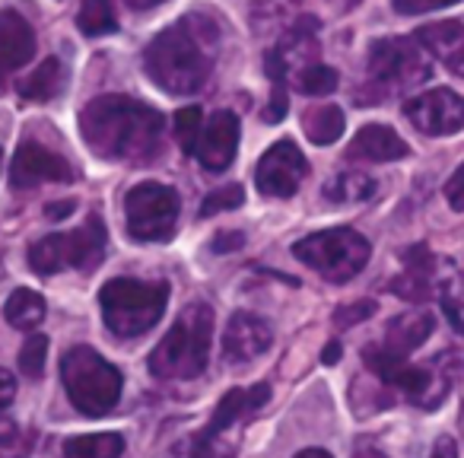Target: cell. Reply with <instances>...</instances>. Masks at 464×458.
Returning <instances> with one entry per match:
<instances>
[{"label": "cell", "instance_id": "cell-1", "mask_svg": "<svg viewBox=\"0 0 464 458\" xmlns=\"http://www.w3.org/2000/svg\"><path fill=\"white\" fill-rule=\"evenodd\" d=\"M219 52V26L210 14H185L143 52V71L172 96H191L210 80Z\"/></svg>", "mask_w": 464, "mask_h": 458}, {"label": "cell", "instance_id": "cell-2", "mask_svg": "<svg viewBox=\"0 0 464 458\" xmlns=\"http://www.w3.org/2000/svg\"><path fill=\"white\" fill-rule=\"evenodd\" d=\"M166 118L130 96H99L80 112V134L102 160L147 162L160 153Z\"/></svg>", "mask_w": 464, "mask_h": 458}, {"label": "cell", "instance_id": "cell-3", "mask_svg": "<svg viewBox=\"0 0 464 458\" xmlns=\"http://www.w3.org/2000/svg\"><path fill=\"white\" fill-rule=\"evenodd\" d=\"M213 309L207 303H191L181 309L169 335L150 354V373L160 379H198L210 360Z\"/></svg>", "mask_w": 464, "mask_h": 458}, {"label": "cell", "instance_id": "cell-4", "mask_svg": "<svg viewBox=\"0 0 464 458\" xmlns=\"http://www.w3.org/2000/svg\"><path fill=\"white\" fill-rule=\"evenodd\" d=\"M169 303V284L166 280H134V278H115L99 290V306L102 318L111 335L118 337H137L147 335L162 318Z\"/></svg>", "mask_w": 464, "mask_h": 458}, {"label": "cell", "instance_id": "cell-5", "mask_svg": "<svg viewBox=\"0 0 464 458\" xmlns=\"http://www.w3.org/2000/svg\"><path fill=\"white\" fill-rule=\"evenodd\" d=\"M67 398L86 417H105L121 398V373L92 347H71L61 360Z\"/></svg>", "mask_w": 464, "mask_h": 458}, {"label": "cell", "instance_id": "cell-6", "mask_svg": "<svg viewBox=\"0 0 464 458\" xmlns=\"http://www.w3.org/2000/svg\"><path fill=\"white\" fill-rule=\"evenodd\" d=\"M293 255L331 284H347L366 268L372 248H369L366 236L347 229V226H337V229H324V233L299 239L293 246Z\"/></svg>", "mask_w": 464, "mask_h": 458}, {"label": "cell", "instance_id": "cell-7", "mask_svg": "<svg viewBox=\"0 0 464 458\" xmlns=\"http://www.w3.org/2000/svg\"><path fill=\"white\" fill-rule=\"evenodd\" d=\"M105 258V223L99 213H90L86 223L73 233H54L39 239L29 248V265L35 274L48 278L64 268H77V271H92Z\"/></svg>", "mask_w": 464, "mask_h": 458}, {"label": "cell", "instance_id": "cell-8", "mask_svg": "<svg viewBox=\"0 0 464 458\" xmlns=\"http://www.w3.org/2000/svg\"><path fill=\"white\" fill-rule=\"evenodd\" d=\"M430 64L420 54V45L411 39H382L369 48V83L362 93H372L366 102H379L401 90L423 83Z\"/></svg>", "mask_w": 464, "mask_h": 458}, {"label": "cell", "instance_id": "cell-9", "mask_svg": "<svg viewBox=\"0 0 464 458\" xmlns=\"http://www.w3.org/2000/svg\"><path fill=\"white\" fill-rule=\"evenodd\" d=\"M179 207L181 204L175 188L160 185V181L134 185L124 198L128 233L137 242H169L175 236V223H179Z\"/></svg>", "mask_w": 464, "mask_h": 458}, {"label": "cell", "instance_id": "cell-10", "mask_svg": "<svg viewBox=\"0 0 464 458\" xmlns=\"http://www.w3.org/2000/svg\"><path fill=\"white\" fill-rule=\"evenodd\" d=\"M362 360L385 385L401 388L420 407H436L445 398V392H449V379L436 366H411L407 356L392 354L385 344L382 347H375V344L366 347L362 350Z\"/></svg>", "mask_w": 464, "mask_h": 458}, {"label": "cell", "instance_id": "cell-11", "mask_svg": "<svg viewBox=\"0 0 464 458\" xmlns=\"http://www.w3.org/2000/svg\"><path fill=\"white\" fill-rule=\"evenodd\" d=\"M305 172H309V162H305L303 150L293 141H277L258 160L255 185L267 198H293L303 185Z\"/></svg>", "mask_w": 464, "mask_h": 458}, {"label": "cell", "instance_id": "cell-12", "mask_svg": "<svg viewBox=\"0 0 464 458\" xmlns=\"http://www.w3.org/2000/svg\"><path fill=\"white\" fill-rule=\"evenodd\" d=\"M404 115L420 134L445 137L464 128V99L451 90H430L407 99Z\"/></svg>", "mask_w": 464, "mask_h": 458}, {"label": "cell", "instance_id": "cell-13", "mask_svg": "<svg viewBox=\"0 0 464 458\" xmlns=\"http://www.w3.org/2000/svg\"><path fill=\"white\" fill-rule=\"evenodd\" d=\"M42 181H73V166L54 150L42 147L35 141H26L14 156L10 166V185L16 191H29V188L42 185Z\"/></svg>", "mask_w": 464, "mask_h": 458}, {"label": "cell", "instance_id": "cell-14", "mask_svg": "<svg viewBox=\"0 0 464 458\" xmlns=\"http://www.w3.org/2000/svg\"><path fill=\"white\" fill-rule=\"evenodd\" d=\"M236 150H239V118L232 112H213L204 122L198 150H194L198 162L210 172H223L236 160Z\"/></svg>", "mask_w": 464, "mask_h": 458}, {"label": "cell", "instance_id": "cell-15", "mask_svg": "<svg viewBox=\"0 0 464 458\" xmlns=\"http://www.w3.org/2000/svg\"><path fill=\"white\" fill-rule=\"evenodd\" d=\"M35 54V33L26 23V16L16 10H4L0 14V90L7 86V80L16 71L33 61Z\"/></svg>", "mask_w": 464, "mask_h": 458}, {"label": "cell", "instance_id": "cell-16", "mask_svg": "<svg viewBox=\"0 0 464 458\" xmlns=\"http://www.w3.org/2000/svg\"><path fill=\"white\" fill-rule=\"evenodd\" d=\"M274 341V331L265 318L252 316V312H236L226 325L223 335V360L229 363H246L261 356Z\"/></svg>", "mask_w": 464, "mask_h": 458}, {"label": "cell", "instance_id": "cell-17", "mask_svg": "<svg viewBox=\"0 0 464 458\" xmlns=\"http://www.w3.org/2000/svg\"><path fill=\"white\" fill-rule=\"evenodd\" d=\"M413 39L436 61H442L455 77H464V26L461 23H432L417 29Z\"/></svg>", "mask_w": 464, "mask_h": 458}, {"label": "cell", "instance_id": "cell-18", "mask_svg": "<svg viewBox=\"0 0 464 458\" xmlns=\"http://www.w3.org/2000/svg\"><path fill=\"white\" fill-rule=\"evenodd\" d=\"M404 156H407V143L392 128H385V124H366L347 147V160H362V162H392V160H404Z\"/></svg>", "mask_w": 464, "mask_h": 458}, {"label": "cell", "instance_id": "cell-19", "mask_svg": "<svg viewBox=\"0 0 464 458\" xmlns=\"http://www.w3.org/2000/svg\"><path fill=\"white\" fill-rule=\"evenodd\" d=\"M267 398H271V388H267L265 382H258V385H252V388H232V392H226V398L217 404V411H213L207 430L226 433L239 417L255 414L261 404H267Z\"/></svg>", "mask_w": 464, "mask_h": 458}, {"label": "cell", "instance_id": "cell-20", "mask_svg": "<svg viewBox=\"0 0 464 458\" xmlns=\"http://www.w3.org/2000/svg\"><path fill=\"white\" fill-rule=\"evenodd\" d=\"M404 261H407V271L392 280V290L398 293L401 299H407V303H423V299H430V293H432V287H430L432 255H430V248L426 246L407 248Z\"/></svg>", "mask_w": 464, "mask_h": 458}, {"label": "cell", "instance_id": "cell-21", "mask_svg": "<svg viewBox=\"0 0 464 458\" xmlns=\"http://www.w3.org/2000/svg\"><path fill=\"white\" fill-rule=\"evenodd\" d=\"M436 328V318L430 312H407V316H398L385 331V347L398 356H411L426 337Z\"/></svg>", "mask_w": 464, "mask_h": 458}, {"label": "cell", "instance_id": "cell-22", "mask_svg": "<svg viewBox=\"0 0 464 458\" xmlns=\"http://www.w3.org/2000/svg\"><path fill=\"white\" fill-rule=\"evenodd\" d=\"M64 83H67L64 61L48 58V61H42L33 73H26V77L20 80L16 93H20V99H26V102H48V99H54L64 90Z\"/></svg>", "mask_w": 464, "mask_h": 458}, {"label": "cell", "instance_id": "cell-23", "mask_svg": "<svg viewBox=\"0 0 464 458\" xmlns=\"http://www.w3.org/2000/svg\"><path fill=\"white\" fill-rule=\"evenodd\" d=\"M343 128H347V122H343V112L337 105H318V109H309L303 115L305 137L312 143H318V147H328V143L341 141Z\"/></svg>", "mask_w": 464, "mask_h": 458}, {"label": "cell", "instance_id": "cell-24", "mask_svg": "<svg viewBox=\"0 0 464 458\" xmlns=\"http://www.w3.org/2000/svg\"><path fill=\"white\" fill-rule=\"evenodd\" d=\"M124 452V439L118 433H86L64 443V458H118Z\"/></svg>", "mask_w": 464, "mask_h": 458}, {"label": "cell", "instance_id": "cell-25", "mask_svg": "<svg viewBox=\"0 0 464 458\" xmlns=\"http://www.w3.org/2000/svg\"><path fill=\"white\" fill-rule=\"evenodd\" d=\"M375 194V181L366 172H341L324 185V198L334 204H360Z\"/></svg>", "mask_w": 464, "mask_h": 458}, {"label": "cell", "instance_id": "cell-26", "mask_svg": "<svg viewBox=\"0 0 464 458\" xmlns=\"http://www.w3.org/2000/svg\"><path fill=\"white\" fill-rule=\"evenodd\" d=\"M4 316H7V322L14 328L29 331L35 325H42V318H45V299L35 290H16L7 299V306H4Z\"/></svg>", "mask_w": 464, "mask_h": 458}, {"label": "cell", "instance_id": "cell-27", "mask_svg": "<svg viewBox=\"0 0 464 458\" xmlns=\"http://www.w3.org/2000/svg\"><path fill=\"white\" fill-rule=\"evenodd\" d=\"M77 26L83 35H109L118 29V16L111 0H83L77 14Z\"/></svg>", "mask_w": 464, "mask_h": 458}, {"label": "cell", "instance_id": "cell-28", "mask_svg": "<svg viewBox=\"0 0 464 458\" xmlns=\"http://www.w3.org/2000/svg\"><path fill=\"white\" fill-rule=\"evenodd\" d=\"M296 86L305 96H328V93L337 90V71L328 64H315V61H312L309 67H303V71L296 73Z\"/></svg>", "mask_w": 464, "mask_h": 458}, {"label": "cell", "instance_id": "cell-29", "mask_svg": "<svg viewBox=\"0 0 464 458\" xmlns=\"http://www.w3.org/2000/svg\"><path fill=\"white\" fill-rule=\"evenodd\" d=\"M200 131H204V115H200L198 105H188V109L175 112V141L181 143L185 153H194V150H198Z\"/></svg>", "mask_w": 464, "mask_h": 458}, {"label": "cell", "instance_id": "cell-30", "mask_svg": "<svg viewBox=\"0 0 464 458\" xmlns=\"http://www.w3.org/2000/svg\"><path fill=\"white\" fill-rule=\"evenodd\" d=\"M45 356H48V337L45 335H33L23 341L20 350V369L29 379H39L45 373Z\"/></svg>", "mask_w": 464, "mask_h": 458}, {"label": "cell", "instance_id": "cell-31", "mask_svg": "<svg viewBox=\"0 0 464 458\" xmlns=\"http://www.w3.org/2000/svg\"><path fill=\"white\" fill-rule=\"evenodd\" d=\"M242 200H246L242 185L217 188V191L207 194L204 204H200V217H213V213H219V210H236V207H242Z\"/></svg>", "mask_w": 464, "mask_h": 458}, {"label": "cell", "instance_id": "cell-32", "mask_svg": "<svg viewBox=\"0 0 464 458\" xmlns=\"http://www.w3.org/2000/svg\"><path fill=\"white\" fill-rule=\"evenodd\" d=\"M219 436H223V433H210V430L200 433V436L194 439L191 458H232V449Z\"/></svg>", "mask_w": 464, "mask_h": 458}, {"label": "cell", "instance_id": "cell-33", "mask_svg": "<svg viewBox=\"0 0 464 458\" xmlns=\"http://www.w3.org/2000/svg\"><path fill=\"white\" fill-rule=\"evenodd\" d=\"M372 312H375L372 299H360V303L341 306V309L334 312V325H337V328H353V325H360V322H366V318H372Z\"/></svg>", "mask_w": 464, "mask_h": 458}, {"label": "cell", "instance_id": "cell-34", "mask_svg": "<svg viewBox=\"0 0 464 458\" xmlns=\"http://www.w3.org/2000/svg\"><path fill=\"white\" fill-rule=\"evenodd\" d=\"M286 109H290V96H286V83H274L271 93V102L265 109V122L267 124H277L286 118Z\"/></svg>", "mask_w": 464, "mask_h": 458}, {"label": "cell", "instance_id": "cell-35", "mask_svg": "<svg viewBox=\"0 0 464 458\" xmlns=\"http://www.w3.org/2000/svg\"><path fill=\"white\" fill-rule=\"evenodd\" d=\"M458 0H394V10L398 14H430V10L451 7Z\"/></svg>", "mask_w": 464, "mask_h": 458}, {"label": "cell", "instance_id": "cell-36", "mask_svg": "<svg viewBox=\"0 0 464 458\" xmlns=\"http://www.w3.org/2000/svg\"><path fill=\"white\" fill-rule=\"evenodd\" d=\"M445 198H449V204L455 207V210H464V162L455 169V175H451L449 185H445Z\"/></svg>", "mask_w": 464, "mask_h": 458}, {"label": "cell", "instance_id": "cell-37", "mask_svg": "<svg viewBox=\"0 0 464 458\" xmlns=\"http://www.w3.org/2000/svg\"><path fill=\"white\" fill-rule=\"evenodd\" d=\"M242 246H246V236H242V233H217V236H213V242H210V248L217 255H223V252H239Z\"/></svg>", "mask_w": 464, "mask_h": 458}, {"label": "cell", "instance_id": "cell-38", "mask_svg": "<svg viewBox=\"0 0 464 458\" xmlns=\"http://www.w3.org/2000/svg\"><path fill=\"white\" fill-rule=\"evenodd\" d=\"M14 398H16V379H14V373L0 369V407H7Z\"/></svg>", "mask_w": 464, "mask_h": 458}, {"label": "cell", "instance_id": "cell-39", "mask_svg": "<svg viewBox=\"0 0 464 458\" xmlns=\"http://www.w3.org/2000/svg\"><path fill=\"white\" fill-rule=\"evenodd\" d=\"M430 458H458V445L451 436H442L436 439V445H432V455Z\"/></svg>", "mask_w": 464, "mask_h": 458}, {"label": "cell", "instance_id": "cell-40", "mask_svg": "<svg viewBox=\"0 0 464 458\" xmlns=\"http://www.w3.org/2000/svg\"><path fill=\"white\" fill-rule=\"evenodd\" d=\"M73 213V200H54V204L45 207V217L48 219H64Z\"/></svg>", "mask_w": 464, "mask_h": 458}, {"label": "cell", "instance_id": "cell-41", "mask_svg": "<svg viewBox=\"0 0 464 458\" xmlns=\"http://www.w3.org/2000/svg\"><path fill=\"white\" fill-rule=\"evenodd\" d=\"M14 439H20V433H16V424L0 414V445H10Z\"/></svg>", "mask_w": 464, "mask_h": 458}, {"label": "cell", "instance_id": "cell-42", "mask_svg": "<svg viewBox=\"0 0 464 458\" xmlns=\"http://www.w3.org/2000/svg\"><path fill=\"white\" fill-rule=\"evenodd\" d=\"M353 458H388V455L382 449H375V445L362 443V445H356V449H353Z\"/></svg>", "mask_w": 464, "mask_h": 458}, {"label": "cell", "instance_id": "cell-43", "mask_svg": "<svg viewBox=\"0 0 464 458\" xmlns=\"http://www.w3.org/2000/svg\"><path fill=\"white\" fill-rule=\"evenodd\" d=\"M322 360L328 363V366H334V363L341 360V344H337V341H331L328 347L322 350Z\"/></svg>", "mask_w": 464, "mask_h": 458}, {"label": "cell", "instance_id": "cell-44", "mask_svg": "<svg viewBox=\"0 0 464 458\" xmlns=\"http://www.w3.org/2000/svg\"><path fill=\"white\" fill-rule=\"evenodd\" d=\"M160 4H166V0H128L130 10H153V7H160Z\"/></svg>", "mask_w": 464, "mask_h": 458}, {"label": "cell", "instance_id": "cell-45", "mask_svg": "<svg viewBox=\"0 0 464 458\" xmlns=\"http://www.w3.org/2000/svg\"><path fill=\"white\" fill-rule=\"evenodd\" d=\"M328 4L337 10V14H347V10H353L356 4H362V0H328Z\"/></svg>", "mask_w": 464, "mask_h": 458}, {"label": "cell", "instance_id": "cell-46", "mask_svg": "<svg viewBox=\"0 0 464 458\" xmlns=\"http://www.w3.org/2000/svg\"><path fill=\"white\" fill-rule=\"evenodd\" d=\"M296 458H331L328 452H322V449H305V452H299Z\"/></svg>", "mask_w": 464, "mask_h": 458}]
</instances>
